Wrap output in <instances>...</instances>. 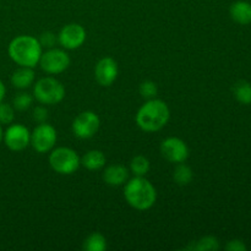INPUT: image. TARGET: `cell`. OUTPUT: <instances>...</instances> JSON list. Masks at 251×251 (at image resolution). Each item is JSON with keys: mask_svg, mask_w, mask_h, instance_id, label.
I'll return each instance as SVG.
<instances>
[{"mask_svg": "<svg viewBox=\"0 0 251 251\" xmlns=\"http://www.w3.org/2000/svg\"><path fill=\"white\" fill-rule=\"evenodd\" d=\"M33 97L41 104H58L65 97V87L55 77L47 76L33 83Z\"/></svg>", "mask_w": 251, "mask_h": 251, "instance_id": "4", "label": "cell"}, {"mask_svg": "<svg viewBox=\"0 0 251 251\" xmlns=\"http://www.w3.org/2000/svg\"><path fill=\"white\" fill-rule=\"evenodd\" d=\"M34 97L32 95L27 92H19L14 97L12 100V107L15 108V110H19V112H25L28 108H31V105L33 104Z\"/></svg>", "mask_w": 251, "mask_h": 251, "instance_id": "22", "label": "cell"}, {"mask_svg": "<svg viewBox=\"0 0 251 251\" xmlns=\"http://www.w3.org/2000/svg\"><path fill=\"white\" fill-rule=\"evenodd\" d=\"M235 100L244 105L251 104V83L248 81H238L233 87Z\"/></svg>", "mask_w": 251, "mask_h": 251, "instance_id": "19", "label": "cell"}, {"mask_svg": "<svg viewBox=\"0 0 251 251\" xmlns=\"http://www.w3.org/2000/svg\"><path fill=\"white\" fill-rule=\"evenodd\" d=\"M86 37V29L81 25L68 24L59 32L58 43L66 50H74L85 43Z\"/></svg>", "mask_w": 251, "mask_h": 251, "instance_id": "11", "label": "cell"}, {"mask_svg": "<svg viewBox=\"0 0 251 251\" xmlns=\"http://www.w3.org/2000/svg\"><path fill=\"white\" fill-rule=\"evenodd\" d=\"M49 164L55 173L61 176L74 174L81 166L77 152L69 147H56L49 154Z\"/></svg>", "mask_w": 251, "mask_h": 251, "instance_id": "5", "label": "cell"}, {"mask_svg": "<svg viewBox=\"0 0 251 251\" xmlns=\"http://www.w3.org/2000/svg\"><path fill=\"white\" fill-rule=\"evenodd\" d=\"M107 163L104 153L100 150H91L81 157V166L88 171H100Z\"/></svg>", "mask_w": 251, "mask_h": 251, "instance_id": "16", "label": "cell"}, {"mask_svg": "<svg viewBox=\"0 0 251 251\" xmlns=\"http://www.w3.org/2000/svg\"><path fill=\"white\" fill-rule=\"evenodd\" d=\"M56 139H58V134H56L55 127L47 122L41 123L31 132L29 145L37 153H47L54 149Z\"/></svg>", "mask_w": 251, "mask_h": 251, "instance_id": "6", "label": "cell"}, {"mask_svg": "<svg viewBox=\"0 0 251 251\" xmlns=\"http://www.w3.org/2000/svg\"><path fill=\"white\" fill-rule=\"evenodd\" d=\"M162 157L169 163H183L189 157V147L185 141L179 137H167L159 146Z\"/></svg>", "mask_w": 251, "mask_h": 251, "instance_id": "9", "label": "cell"}, {"mask_svg": "<svg viewBox=\"0 0 251 251\" xmlns=\"http://www.w3.org/2000/svg\"><path fill=\"white\" fill-rule=\"evenodd\" d=\"M38 41L42 47H47L49 49L55 46V43L58 42V36H55L53 32H44V33L41 34Z\"/></svg>", "mask_w": 251, "mask_h": 251, "instance_id": "25", "label": "cell"}, {"mask_svg": "<svg viewBox=\"0 0 251 251\" xmlns=\"http://www.w3.org/2000/svg\"><path fill=\"white\" fill-rule=\"evenodd\" d=\"M171 110L166 102L157 98L147 100L136 113V124L142 131L156 132L163 129L169 122Z\"/></svg>", "mask_w": 251, "mask_h": 251, "instance_id": "1", "label": "cell"}, {"mask_svg": "<svg viewBox=\"0 0 251 251\" xmlns=\"http://www.w3.org/2000/svg\"><path fill=\"white\" fill-rule=\"evenodd\" d=\"M190 249L198 251H216L220 249V242H218L216 237L207 235V237H203L201 239L196 240L195 244Z\"/></svg>", "mask_w": 251, "mask_h": 251, "instance_id": "21", "label": "cell"}, {"mask_svg": "<svg viewBox=\"0 0 251 251\" xmlns=\"http://www.w3.org/2000/svg\"><path fill=\"white\" fill-rule=\"evenodd\" d=\"M139 92L145 100H152V98H156L157 93H158V88H157V85L153 81L146 80L140 83Z\"/></svg>", "mask_w": 251, "mask_h": 251, "instance_id": "23", "label": "cell"}, {"mask_svg": "<svg viewBox=\"0 0 251 251\" xmlns=\"http://www.w3.org/2000/svg\"><path fill=\"white\" fill-rule=\"evenodd\" d=\"M124 198L132 208L146 211L156 203L157 191L153 184L145 176H134L125 183Z\"/></svg>", "mask_w": 251, "mask_h": 251, "instance_id": "3", "label": "cell"}, {"mask_svg": "<svg viewBox=\"0 0 251 251\" xmlns=\"http://www.w3.org/2000/svg\"><path fill=\"white\" fill-rule=\"evenodd\" d=\"M2 140L10 151H24L31 142V131L22 124H10L4 131Z\"/></svg>", "mask_w": 251, "mask_h": 251, "instance_id": "10", "label": "cell"}, {"mask_svg": "<svg viewBox=\"0 0 251 251\" xmlns=\"http://www.w3.org/2000/svg\"><path fill=\"white\" fill-rule=\"evenodd\" d=\"M230 17L233 21L239 25H249L251 24V4L248 1H235L232 4L229 9Z\"/></svg>", "mask_w": 251, "mask_h": 251, "instance_id": "15", "label": "cell"}, {"mask_svg": "<svg viewBox=\"0 0 251 251\" xmlns=\"http://www.w3.org/2000/svg\"><path fill=\"white\" fill-rule=\"evenodd\" d=\"M70 56L64 49L53 47L42 53L38 64L44 73L49 75H58V74L64 73L70 66Z\"/></svg>", "mask_w": 251, "mask_h": 251, "instance_id": "7", "label": "cell"}, {"mask_svg": "<svg viewBox=\"0 0 251 251\" xmlns=\"http://www.w3.org/2000/svg\"><path fill=\"white\" fill-rule=\"evenodd\" d=\"M2 136H4V131H2L1 124H0V144H1V141H2Z\"/></svg>", "mask_w": 251, "mask_h": 251, "instance_id": "29", "label": "cell"}, {"mask_svg": "<svg viewBox=\"0 0 251 251\" xmlns=\"http://www.w3.org/2000/svg\"><path fill=\"white\" fill-rule=\"evenodd\" d=\"M100 126V117L92 110H85L74 119L73 124H71V130L77 139L87 140L97 134Z\"/></svg>", "mask_w": 251, "mask_h": 251, "instance_id": "8", "label": "cell"}, {"mask_svg": "<svg viewBox=\"0 0 251 251\" xmlns=\"http://www.w3.org/2000/svg\"><path fill=\"white\" fill-rule=\"evenodd\" d=\"M103 181L109 186H120L129 179V169L119 163L105 167L103 172Z\"/></svg>", "mask_w": 251, "mask_h": 251, "instance_id": "13", "label": "cell"}, {"mask_svg": "<svg viewBox=\"0 0 251 251\" xmlns=\"http://www.w3.org/2000/svg\"><path fill=\"white\" fill-rule=\"evenodd\" d=\"M48 110H47L46 107H43V105H39V107H36L33 109V114H32V117H33V120L34 122H37L38 124H41V123H46L47 119H48Z\"/></svg>", "mask_w": 251, "mask_h": 251, "instance_id": "26", "label": "cell"}, {"mask_svg": "<svg viewBox=\"0 0 251 251\" xmlns=\"http://www.w3.org/2000/svg\"><path fill=\"white\" fill-rule=\"evenodd\" d=\"M42 46L38 38L33 36H17L10 42L7 54L10 59L19 66L36 68L42 55Z\"/></svg>", "mask_w": 251, "mask_h": 251, "instance_id": "2", "label": "cell"}, {"mask_svg": "<svg viewBox=\"0 0 251 251\" xmlns=\"http://www.w3.org/2000/svg\"><path fill=\"white\" fill-rule=\"evenodd\" d=\"M34 78H36V76H34L33 69L20 66L12 73L11 83L17 90H26L33 85Z\"/></svg>", "mask_w": 251, "mask_h": 251, "instance_id": "14", "label": "cell"}, {"mask_svg": "<svg viewBox=\"0 0 251 251\" xmlns=\"http://www.w3.org/2000/svg\"><path fill=\"white\" fill-rule=\"evenodd\" d=\"M82 249L85 251H104L107 249V239L103 234L95 232L86 238Z\"/></svg>", "mask_w": 251, "mask_h": 251, "instance_id": "18", "label": "cell"}, {"mask_svg": "<svg viewBox=\"0 0 251 251\" xmlns=\"http://www.w3.org/2000/svg\"><path fill=\"white\" fill-rule=\"evenodd\" d=\"M150 168H151V163L149 158L142 154H137L130 161V172L134 174V176H146Z\"/></svg>", "mask_w": 251, "mask_h": 251, "instance_id": "20", "label": "cell"}, {"mask_svg": "<svg viewBox=\"0 0 251 251\" xmlns=\"http://www.w3.org/2000/svg\"><path fill=\"white\" fill-rule=\"evenodd\" d=\"M225 249L228 251H245L247 247H245V244L240 239H233L226 244Z\"/></svg>", "mask_w": 251, "mask_h": 251, "instance_id": "27", "label": "cell"}, {"mask_svg": "<svg viewBox=\"0 0 251 251\" xmlns=\"http://www.w3.org/2000/svg\"><path fill=\"white\" fill-rule=\"evenodd\" d=\"M5 95H6V87H5L4 82H2V81L0 80V103H1L2 100H4Z\"/></svg>", "mask_w": 251, "mask_h": 251, "instance_id": "28", "label": "cell"}, {"mask_svg": "<svg viewBox=\"0 0 251 251\" xmlns=\"http://www.w3.org/2000/svg\"><path fill=\"white\" fill-rule=\"evenodd\" d=\"M119 74L118 63L110 56L102 58L95 68L96 81L103 87H109L115 82Z\"/></svg>", "mask_w": 251, "mask_h": 251, "instance_id": "12", "label": "cell"}, {"mask_svg": "<svg viewBox=\"0 0 251 251\" xmlns=\"http://www.w3.org/2000/svg\"><path fill=\"white\" fill-rule=\"evenodd\" d=\"M15 119V108L9 103H0V124L10 125Z\"/></svg>", "mask_w": 251, "mask_h": 251, "instance_id": "24", "label": "cell"}, {"mask_svg": "<svg viewBox=\"0 0 251 251\" xmlns=\"http://www.w3.org/2000/svg\"><path fill=\"white\" fill-rule=\"evenodd\" d=\"M194 178V172L185 162L176 164L173 172V179L179 186H186L191 183Z\"/></svg>", "mask_w": 251, "mask_h": 251, "instance_id": "17", "label": "cell"}]
</instances>
